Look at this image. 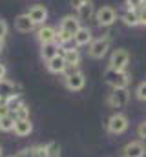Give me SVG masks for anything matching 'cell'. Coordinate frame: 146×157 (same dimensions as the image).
<instances>
[{"instance_id": "cell-1", "label": "cell", "mask_w": 146, "mask_h": 157, "mask_svg": "<svg viewBox=\"0 0 146 157\" xmlns=\"http://www.w3.org/2000/svg\"><path fill=\"white\" fill-rule=\"evenodd\" d=\"M104 80L111 88H128V84H130V73L126 70L121 71V70H113V68L108 66L106 71H104Z\"/></svg>"}, {"instance_id": "cell-2", "label": "cell", "mask_w": 146, "mask_h": 157, "mask_svg": "<svg viewBox=\"0 0 146 157\" xmlns=\"http://www.w3.org/2000/svg\"><path fill=\"white\" fill-rule=\"evenodd\" d=\"M64 86L70 91H80L86 86V77L82 71H79L77 68H68L64 71Z\"/></svg>"}, {"instance_id": "cell-3", "label": "cell", "mask_w": 146, "mask_h": 157, "mask_svg": "<svg viewBox=\"0 0 146 157\" xmlns=\"http://www.w3.org/2000/svg\"><path fill=\"white\" fill-rule=\"evenodd\" d=\"M128 126H130V121H128V117H126L124 113H121V112L113 113V115L108 119V122H106V130H108V133H111V135H121V133H124V132L128 130Z\"/></svg>"}, {"instance_id": "cell-4", "label": "cell", "mask_w": 146, "mask_h": 157, "mask_svg": "<svg viewBox=\"0 0 146 157\" xmlns=\"http://www.w3.org/2000/svg\"><path fill=\"white\" fill-rule=\"evenodd\" d=\"M130 102V91L128 88H113L108 95V106L110 108H124Z\"/></svg>"}, {"instance_id": "cell-5", "label": "cell", "mask_w": 146, "mask_h": 157, "mask_svg": "<svg viewBox=\"0 0 146 157\" xmlns=\"http://www.w3.org/2000/svg\"><path fill=\"white\" fill-rule=\"evenodd\" d=\"M95 20L101 28H110L117 20V11L111 6H102L95 11Z\"/></svg>"}, {"instance_id": "cell-6", "label": "cell", "mask_w": 146, "mask_h": 157, "mask_svg": "<svg viewBox=\"0 0 146 157\" xmlns=\"http://www.w3.org/2000/svg\"><path fill=\"white\" fill-rule=\"evenodd\" d=\"M110 49V39L108 37H101V39L91 40V44L88 46V55L91 59H102Z\"/></svg>"}, {"instance_id": "cell-7", "label": "cell", "mask_w": 146, "mask_h": 157, "mask_svg": "<svg viewBox=\"0 0 146 157\" xmlns=\"http://www.w3.org/2000/svg\"><path fill=\"white\" fill-rule=\"evenodd\" d=\"M128 64H130V53H128L126 49H122V48L113 49V53H111V57H110V68L124 71V70L128 68Z\"/></svg>"}, {"instance_id": "cell-8", "label": "cell", "mask_w": 146, "mask_h": 157, "mask_svg": "<svg viewBox=\"0 0 146 157\" xmlns=\"http://www.w3.org/2000/svg\"><path fill=\"white\" fill-rule=\"evenodd\" d=\"M82 26H80V20L77 18V17H73V15H66L62 20H60V26H59V31H62V33H66L70 39L73 40V37L77 35V31L80 29Z\"/></svg>"}, {"instance_id": "cell-9", "label": "cell", "mask_w": 146, "mask_h": 157, "mask_svg": "<svg viewBox=\"0 0 146 157\" xmlns=\"http://www.w3.org/2000/svg\"><path fill=\"white\" fill-rule=\"evenodd\" d=\"M122 155L124 157H144L146 155V146L143 141H130L124 148H122Z\"/></svg>"}, {"instance_id": "cell-10", "label": "cell", "mask_w": 146, "mask_h": 157, "mask_svg": "<svg viewBox=\"0 0 146 157\" xmlns=\"http://www.w3.org/2000/svg\"><path fill=\"white\" fill-rule=\"evenodd\" d=\"M28 15H29V18L35 22V26H44L46 20H48V9H46V6H42V4L31 6L29 11H28Z\"/></svg>"}, {"instance_id": "cell-11", "label": "cell", "mask_w": 146, "mask_h": 157, "mask_svg": "<svg viewBox=\"0 0 146 157\" xmlns=\"http://www.w3.org/2000/svg\"><path fill=\"white\" fill-rule=\"evenodd\" d=\"M15 29H17L18 33H29V31L35 29V22L29 18L28 13H22V15H18V17L15 18Z\"/></svg>"}, {"instance_id": "cell-12", "label": "cell", "mask_w": 146, "mask_h": 157, "mask_svg": "<svg viewBox=\"0 0 146 157\" xmlns=\"http://www.w3.org/2000/svg\"><path fill=\"white\" fill-rule=\"evenodd\" d=\"M46 68H48V71H49V73L59 75V73H64V71L68 70V64H66V60H64V57H62V55H55L53 59H49V60H48Z\"/></svg>"}, {"instance_id": "cell-13", "label": "cell", "mask_w": 146, "mask_h": 157, "mask_svg": "<svg viewBox=\"0 0 146 157\" xmlns=\"http://www.w3.org/2000/svg\"><path fill=\"white\" fill-rule=\"evenodd\" d=\"M36 39L40 44H48V42H55L57 39V29L53 28V26H40L38 29H36Z\"/></svg>"}, {"instance_id": "cell-14", "label": "cell", "mask_w": 146, "mask_h": 157, "mask_svg": "<svg viewBox=\"0 0 146 157\" xmlns=\"http://www.w3.org/2000/svg\"><path fill=\"white\" fill-rule=\"evenodd\" d=\"M15 135L18 137H28L33 132V122L29 119H15V128H13Z\"/></svg>"}, {"instance_id": "cell-15", "label": "cell", "mask_w": 146, "mask_h": 157, "mask_svg": "<svg viewBox=\"0 0 146 157\" xmlns=\"http://www.w3.org/2000/svg\"><path fill=\"white\" fill-rule=\"evenodd\" d=\"M91 40H93L91 29H90V28H80V29L77 31V35L73 37L71 42L75 44V48H82V46H90Z\"/></svg>"}, {"instance_id": "cell-16", "label": "cell", "mask_w": 146, "mask_h": 157, "mask_svg": "<svg viewBox=\"0 0 146 157\" xmlns=\"http://www.w3.org/2000/svg\"><path fill=\"white\" fill-rule=\"evenodd\" d=\"M15 95H18V86L15 82L7 80V78H2L0 80V97L6 101V99L15 97Z\"/></svg>"}, {"instance_id": "cell-17", "label": "cell", "mask_w": 146, "mask_h": 157, "mask_svg": "<svg viewBox=\"0 0 146 157\" xmlns=\"http://www.w3.org/2000/svg\"><path fill=\"white\" fill-rule=\"evenodd\" d=\"M60 46L57 42H48V44H40V57L48 62L49 59H53L55 55H59Z\"/></svg>"}, {"instance_id": "cell-18", "label": "cell", "mask_w": 146, "mask_h": 157, "mask_svg": "<svg viewBox=\"0 0 146 157\" xmlns=\"http://www.w3.org/2000/svg\"><path fill=\"white\" fill-rule=\"evenodd\" d=\"M95 15V9H93V2L91 0H86L79 9H77V18L82 22V20H90L91 17Z\"/></svg>"}, {"instance_id": "cell-19", "label": "cell", "mask_w": 146, "mask_h": 157, "mask_svg": "<svg viewBox=\"0 0 146 157\" xmlns=\"http://www.w3.org/2000/svg\"><path fill=\"white\" fill-rule=\"evenodd\" d=\"M121 20H122L126 26H130V28H135V26L141 24V22H139V13H137V11H132V9H126V11L121 15Z\"/></svg>"}, {"instance_id": "cell-20", "label": "cell", "mask_w": 146, "mask_h": 157, "mask_svg": "<svg viewBox=\"0 0 146 157\" xmlns=\"http://www.w3.org/2000/svg\"><path fill=\"white\" fill-rule=\"evenodd\" d=\"M13 128H15V117H13V113H7V115L0 117V132H13Z\"/></svg>"}, {"instance_id": "cell-21", "label": "cell", "mask_w": 146, "mask_h": 157, "mask_svg": "<svg viewBox=\"0 0 146 157\" xmlns=\"http://www.w3.org/2000/svg\"><path fill=\"white\" fill-rule=\"evenodd\" d=\"M4 104H6V106H7V110L13 113V112H17V110L24 104V101H22V97H20V95H15V97L6 99V101H4Z\"/></svg>"}, {"instance_id": "cell-22", "label": "cell", "mask_w": 146, "mask_h": 157, "mask_svg": "<svg viewBox=\"0 0 146 157\" xmlns=\"http://www.w3.org/2000/svg\"><path fill=\"white\" fill-rule=\"evenodd\" d=\"M13 117L15 119H29V108H28V104L24 102L17 112H13Z\"/></svg>"}, {"instance_id": "cell-23", "label": "cell", "mask_w": 146, "mask_h": 157, "mask_svg": "<svg viewBox=\"0 0 146 157\" xmlns=\"http://www.w3.org/2000/svg\"><path fill=\"white\" fill-rule=\"evenodd\" d=\"M48 146V157H60V146L57 143H49Z\"/></svg>"}, {"instance_id": "cell-24", "label": "cell", "mask_w": 146, "mask_h": 157, "mask_svg": "<svg viewBox=\"0 0 146 157\" xmlns=\"http://www.w3.org/2000/svg\"><path fill=\"white\" fill-rule=\"evenodd\" d=\"M135 95H137V99H139V101L146 102V80H144V82H141V84L135 88Z\"/></svg>"}, {"instance_id": "cell-25", "label": "cell", "mask_w": 146, "mask_h": 157, "mask_svg": "<svg viewBox=\"0 0 146 157\" xmlns=\"http://www.w3.org/2000/svg\"><path fill=\"white\" fill-rule=\"evenodd\" d=\"M141 6H143V0H126V9L137 11V9H139Z\"/></svg>"}, {"instance_id": "cell-26", "label": "cell", "mask_w": 146, "mask_h": 157, "mask_svg": "<svg viewBox=\"0 0 146 157\" xmlns=\"http://www.w3.org/2000/svg\"><path fill=\"white\" fill-rule=\"evenodd\" d=\"M137 13H139V22H141L143 26H146V0L143 2V6L137 9Z\"/></svg>"}, {"instance_id": "cell-27", "label": "cell", "mask_w": 146, "mask_h": 157, "mask_svg": "<svg viewBox=\"0 0 146 157\" xmlns=\"http://www.w3.org/2000/svg\"><path fill=\"white\" fill-rule=\"evenodd\" d=\"M17 157H35V152H33V148H24L17 154Z\"/></svg>"}, {"instance_id": "cell-28", "label": "cell", "mask_w": 146, "mask_h": 157, "mask_svg": "<svg viewBox=\"0 0 146 157\" xmlns=\"http://www.w3.org/2000/svg\"><path fill=\"white\" fill-rule=\"evenodd\" d=\"M137 135H139L141 139H146V121L137 126Z\"/></svg>"}, {"instance_id": "cell-29", "label": "cell", "mask_w": 146, "mask_h": 157, "mask_svg": "<svg viewBox=\"0 0 146 157\" xmlns=\"http://www.w3.org/2000/svg\"><path fill=\"white\" fill-rule=\"evenodd\" d=\"M7 24H6V20H0V39H6V35H7Z\"/></svg>"}, {"instance_id": "cell-30", "label": "cell", "mask_w": 146, "mask_h": 157, "mask_svg": "<svg viewBox=\"0 0 146 157\" xmlns=\"http://www.w3.org/2000/svg\"><path fill=\"white\" fill-rule=\"evenodd\" d=\"M86 0H70V4H71V7H75V9H79L82 4H84Z\"/></svg>"}, {"instance_id": "cell-31", "label": "cell", "mask_w": 146, "mask_h": 157, "mask_svg": "<svg viewBox=\"0 0 146 157\" xmlns=\"http://www.w3.org/2000/svg\"><path fill=\"white\" fill-rule=\"evenodd\" d=\"M6 75H7V68L0 62V80H2V78H6Z\"/></svg>"}, {"instance_id": "cell-32", "label": "cell", "mask_w": 146, "mask_h": 157, "mask_svg": "<svg viewBox=\"0 0 146 157\" xmlns=\"http://www.w3.org/2000/svg\"><path fill=\"white\" fill-rule=\"evenodd\" d=\"M4 49V39H0V51Z\"/></svg>"}, {"instance_id": "cell-33", "label": "cell", "mask_w": 146, "mask_h": 157, "mask_svg": "<svg viewBox=\"0 0 146 157\" xmlns=\"http://www.w3.org/2000/svg\"><path fill=\"white\" fill-rule=\"evenodd\" d=\"M2 104H4V99H2V97H0V106H2Z\"/></svg>"}, {"instance_id": "cell-34", "label": "cell", "mask_w": 146, "mask_h": 157, "mask_svg": "<svg viewBox=\"0 0 146 157\" xmlns=\"http://www.w3.org/2000/svg\"><path fill=\"white\" fill-rule=\"evenodd\" d=\"M0 157H2V146H0Z\"/></svg>"}, {"instance_id": "cell-35", "label": "cell", "mask_w": 146, "mask_h": 157, "mask_svg": "<svg viewBox=\"0 0 146 157\" xmlns=\"http://www.w3.org/2000/svg\"><path fill=\"white\" fill-rule=\"evenodd\" d=\"M13 157H17V155H13Z\"/></svg>"}, {"instance_id": "cell-36", "label": "cell", "mask_w": 146, "mask_h": 157, "mask_svg": "<svg viewBox=\"0 0 146 157\" xmlns=\"http://www.w3.org/2000/svg\"><path fill=\"white\" fill-rule=\"evenodd\" d=\"M143 2H144V0H143Z\"/></svg>"}]
</instances>
